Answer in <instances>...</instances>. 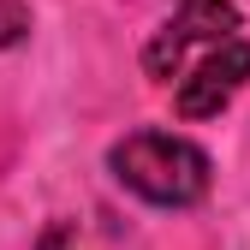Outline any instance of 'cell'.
I'll return each instance as SVG.
<instances>
[{"instance_id": "obj_1", "label": "cell", "mask_w": 250, "mask_h": 250, "mask_svg": "<svg viewBox=\"0 0 250 250\" xmlns=\"http://www.w3.org/2000/svg\"><path fill=\"white\" fill-rule=\"evenodd\" d=\"M107 161L125 191H137L143 203H161V208H185L208 191V155L173 131H137Z\"/></svg>"}, {"instance_id": "obj_2", "label": "cell", "mask_w": 250, "mask_h": 250, "mask_svg": "<svg viewBox=\"0 0 250 250\" xmlns=\"http://www.w3.org/2000/svg\"><path fill=\"white\" fill-rule=\"evenodd\" d=\"M227 36H238V6L232 0H185V6L155 30V42L143 48V66H149V78H179L191 48H214Z\"/></svg>"}, {"instance_id": "obj_3", "label": "cell", "mask_w": 250, "mask_h": 250, "mask_svg": "<svg viewBox=\"0 0 250 250\" xmlns=\"http://www.w3.org/2000/svg\"><path fill=\"white\" fill-rule=\"evenodd\" d=\"M244 78H250V48H244L238 36L214 42L208 60L179 83V113H185V119H208V113H221L238 89H244Z\"/></svg>"}, {"instance_id": "obj_4", "label": "cell", "mask_w": 250, "mask_h": 250, "mask_svg": "<svg viewBox=\"0 0 250 250\" xmlns=\"http://www.w3.org/2000/svg\"><path fill=\"white\" fill-rule=\"evenodd\" d=\"M30 30V18H24V6L18 0H0V48H12L18 36Z\"/></svg>"}]
</instances>
